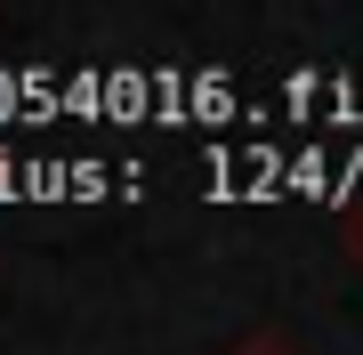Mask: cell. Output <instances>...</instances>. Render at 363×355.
Segmentation results:
<instances>
[{"label":"cell","mask_w":363,"mask_h":355,"mask_svg":"<svg viewBox=\"0 0 363 355\" xmlns=\"http://www.w3.org/2000/svg\"><path fill=\"white\" fill-rule=\"evenodd\" d=\"M226 355H298L283 331H259V339H242V347H226Z\"/></svg>","instance_id":"1"}]
</instances>
